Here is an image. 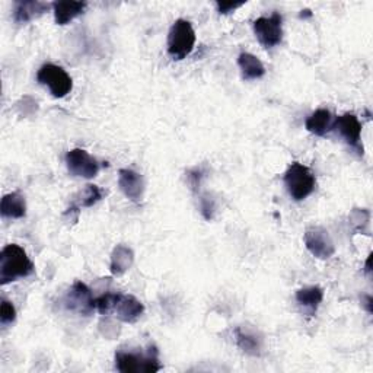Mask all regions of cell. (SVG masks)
Returning a JSON list of instances; mask_svg holds the SVG:
<instances>
[{
  "instance_id": "30bf717a",
  "label": "cell",
  "mask_w": 373,
  "mask_h": 373,
  "mask_svg": "<svg viewBox=\"0 0 373 373\" xmlns=\"http://www.w3.org/2000/svg\"><path fill=\"white\" fill-rule=\"evenodd\" d=\"M332 130H337L340 133L342 138L346 140V143L353 147L356 152H359V155L363 156V146L360 145L362 139V124L359 118L353 112H346L340 117H337L334 120Z\"/></svg>"
},
{
  "instance_id": "e0dca14e",
  "label": "cell",
  "mask_w": 373,
  "mask_h": 373,
  "mask_svg": "<svg viewBox=\"0 0 373 373\" xmlns=\"http://www.w3.org/2000/svg\"><path fill=\"white\" fill-rule=\"evenodd\" d=\"M0 213L6 219H22L27 216V203L25 197L15 191L3 196L0 203Z\"/></svg>"
},
{
  "instance_id": "ac0fdd59",
  "label": "cell",
  "mask_w": 373,
  "mask_h": 373,
  "mask_svg": "<svg viewBox=\"0 0 373 373\" xmlns=\"http://www.w3.org/2000/svg\"><path fill=\"white\" fill-rule=\"evenodd\" d=\"M322 299H324V291L319 286L303 287L296 292V302L305 311H308L309 315H314L318 311Z\"/></svg>"
},
{
  "instance_id": "484cf974",
  "label": "cell",
  "mask_w": 373,
  "mask_h": 373,
  "mask_svg": "<svg viewBox=\"0 0 373 373\" xmlns=\"http://www.w3.org/2000/svg\"><path fill=\"white\" fill-rule=\"evenodd\" d=\"M370 213L366 209H354L350 214V222L353 226H358V231L363 229L369 224Z\"/></svg>"
},
{
  "instance_id": "4fadbf2b",
  "label": "cell",
  "mask_w": 373,
  "mask_h": 373,
  "mask_svg": "<svg viewBox=\"0 0 373 373\" xmlns=\"http://www.w3.org/2000/svg\"><path fill=\"white\" fill-rule=\"evenodd\" d=\"M53 5L38 2V0H18L13 6V21L16 24H27L48 12Z\"/></svg>"
},
{
  "instance_id": "5b68a950",
  "label": "cell",
  "mask_w": 373,
  "mask_h": 373,
  "mask_svg": "<svg viewBox=\"0 0 373 373\" xmlns=\"http://www.w3.org/2000/svg\"><path fill=\"white\" fill-rule=\"evenodd\" d=\"M37 80L47 87L54 98H64L73 89V80L71 75L63 67L53 63H45L40 67Z\"/></svg>"
},
{
  "instance_id": "cb8c5ba5",
  "label": "cell",
  "mask_w": 373,
  "mask_h": 373,
  "mask_svg": "<svg viewBox=\"0 0 373 373\" xmlns=\"http://www.w3.org/2000/svg\"><path fill=\"white\" fill-rule=\"evenodd\" d=\"M117 293H105L95 299V311H98L101 315H110L112 314L114 302H115Z\"/></svg>"
},
{
  "instance_id": "7a4b0ae2",
  "label": "cell",
  "mask_w": 373,
  "mask_h": 373,
  "mask_svg": "<svg viewBox=\"0 0 373 373\" xmlns=\"http://www.w3.org/2000/svg\"><path fill=\"white\" fill-rule=\"evenodd\" d=\"M115 369L122 373H155L162 369L158 358L156 347H149L146 353L117 351Z\"/></svg>"
},
{
  "instance_id": "9c48e42d",
  "label": "cell",
  "mask_w": 373,
  "mask_h": 373,
  "mask_svg": "<svg viewBox=\"0 0 373 373\" xmlns=\"http://www.w3.org/2000/svg\"><path fill=\"white\" fill-rule=\"evenodd\" d=\"M66 308L79 315L88 316L95 311V299L89 287L83 281H75L64 298Z\"/></svg>"
},
{
  "instance_id": "d4e9b609",
  "label": "cell",
  "mask_w": 373,
  "mask_h": 373,
  "mask_svg": "<svg viewBox=\"0 0 373 373\" xmlns=\"http://www.w3.org/2000/svg\"><path fill=\"white\" fill-rule=\"evenodd\" d=\"M15 319H16V309L13 307V303L6 299H2V305H0V322H2V327H8Z\"/></svg>"
},
{
  "instance_id": "277c9868",
  "label": "cell",
  "mask_w": 373,
  "mask_h": 373,
  "mask_svg": "<svg viewBox=\"0 0 373 373\" xmlns=\"http://www.w3.org/2000/svg\"><path fill=\"white\" fill-rule=\"evenodd\" d=\"M284 185L287 193L295 200L302 201L312 194L316 185L315 175L308 166L293 162L284 174Z\"/></svg>"
},
{
  "instance_id": "7402d4cb",
  "label": "cell",
  "mask_w": 373,
  "mask_h": 373,
  "mask_svg": "<svg viewBox=\"0 0 373 373\" xmlns=\"http://www.w3.org/2000/svg\"><path fill=\"white\" fill-rule=\"evenodd\" d=\"M207 173L209 169L206 165H200V166H196L193 169H190V171H186V182H189L190 189L194 194H197L200 191V186L203 184V180H205L207 177Z\"/></svg>"
},
{
  "instance_id": "3957f363",
  "label": "cell",
  "mask_w": 373,
  "mask_h": 373,
  "mask_svg": "<svg viewBox=\"0 0 373 373\" xmlns=\"http://www.w3.org/2000/svg\"><path fill=\"white\" fill-rule=\"evenodd\" d=\"M196 45V31L191 22L177 20L168 34V54L174 60H182L193 53Z\"/></svg>"
},
{
  "instance_id": "4316f807",
  "label": "cell",
  "mask_w": 373,
  "mask_h": 373,
  "mask_svg": "<svg viewBox=\"0 0 373 373\" xmlns=\"http://www.w3.org/2000/svg\"><path fill=\"white\" fill-rule=\"evenodd\" d=\"M245 2H240V3H233V2H217L216 3V8H217V12L220 15H229L232 12H235L236 9H240L241 6H244Z\"/></svg>"
},
{
  "instance_id": "8fae6325",
  "label": "cell",
  "mask_w": 373,
  "mask_h": 373,
  "mask_svg": "<svg viewBox=\"0 0 373 373\" xmlns=\"http://www.w3.org/2000/svg\"><path fill=\"white\" fill-rule=\"evenodd\" d=\"M143 312L145 307L138 298L124 293L115 295L112 314H115V316L120 321L126 322V324H133V322H136L143 315Z\"/></svg>"
},
{
  "instance_id": "ba28073f",
  "label": "cell",
  "mask_w": 373,
  "mask_h": 373,
  "mask_svg": "<svg viewBox=\"0 0 373 373\" xmlns=\"http://www.w3.org/2000/svg\"><path fill=\"white\" fill-rule=\"evenodd\" d=\"M303 242L307 249L312 254L315 258L328 260L335 254V245L327 229L321 226L309 228L305 232Z\"/></svg>"
},
{
  "instance_id": "44dd1931",
  "label": "cell",
  "mask_w": 373,
  "mask_h": 373,
  "mask_svg": "<svg viewBox=\"0 0 373 373\" xmlns=\"http://www.w3.org/2000/svg\"><path fill=\"white\" fill-rule=\"evenodd\" d=\"M103 197H104V191L101 190L98 185L88 184V185H85V189L82 191H79L75 196V201H73L72 207H75L78 210H80L83 207H92Z\"/></svg>"
},
{
  "instance_id": "f1b7e54d",
  "label": "cell",
  "mask_w": 373,
  "mask_h": 373,
  "mask_svg": "<svg viewBox=\"0 0 373 373\" xmlns=\"http://www.w3.org/2000/svg\"><path fill=\"white\" fill-rule=\"evenodd\" d=\"M370 261H372V254H369V257H367V260H366V268H365V273H366V275H370V273H372Z\"/></svg>"
},
{
  "instance_id": "6da1fadb",
  "label": "cell",
  "mask_w": 373,
  "mask_h": 373,
  "mask_svg": "<svg viewBox=\"0 0 373 373\" xmlns=\"http://www.w3.org/2000/svg\"><path fill=\"white\" fill-rule=\"evenodd\" d=\"M32 273L34 264L25 249L18 244H9L0 252V284L2 286L28 277Z\"/></svg>"
},
{
  "instance_id": "2e32d148",
  "label": "cell",
  "mask_w": 373,
  "mask_h": 373,
  "mask_svg": "<svg viewBox=\"0 0 373 373\" xmlns=\"http://www.w3.org/2000/svg\"><path fill=\"white\" fill-rule=\"evenodd\" d=\"M305 127H307L309 133L319 136V138H324L334 127L332 114L326 108H319L307 118Z\"/></svg>"
},
{
  "instance_id": "ffe728a7",
  "label": "cell",
  "mask_w": 373,
  "mask_h": 373,
  "mask_svg": "<svg viewBox=\"0 0 373 373\" xmlns=\"http://www.w3.org/2000/svg\"><path fill=\"white\" fill-rule=\"evenodd\" d=\"M233 332H235L236 344H238V347L244 353H247L249 356H260L261 347H263V340L256 332L248 331L244 327H236Z\"/></svg>"
},
{
  "instance_id": "7c38bea8",
  "label": "cell",
  "mask_w": 373,
  "mask_h": 373,
  "mask_svg": "<svg viewBox=\"0 0 373 373\" xmlns=\"http://www.w3.org/2000/svg\"><path fill=\"white\" fill-rule=\"evenodd\" d=\"M118 186L122 193L133 203H139L143 198L146 184L143 177L133 171V169L123 168L118 171Z\"/></svg>"
},
{
  "instance_id": "83f0119b",
  "label": "cell",
  "mask_w": 373,
  "mask_h": 373,
  "mask_svg": "<svg viewBox=\"0 0 373 373\" xmlns=\"http://www.w3.org/2000/svg\"><path fill=\"white\" fill-rule=\"evenodd\" d=\"M362 303H363V307L366 308V311L369 312V314H372L373 312V307H372V296H363V300H362Z\"/></svg>"
},
{
  "instance_id": "5bb4252c",
  "label": "cell",
  "mask_w": 373,
  "mask_h": 373,
  "mask_svg": "<svg viewBox=\"0 0 373 373\" xmlns=\"http://www.w3.org/2000/svg\"><path fill=\"white\" fill-rule=\"evenodd\" d=\"M87 2H73V0H60V2L53 3L54 21L57 25H66L72 22L79 15H82L87 9Z\"/></svg>"
},
{
  "instance_id": "52a82bcc",
  "label": "cell",
  "mask_w": 373,
  "mask_h": 373,
  "mask_svg": "<svg viewBox=\"0 0 373 373\" xmlns=\"http://www.w3.org/2000/svg\"><path fill=\"white\" fill-rule=\"evenodd\" d=\"M66 166L73 177L92 180L99 173V162L91 156L85 149H72L66 155Z\"/></svg>"
},
{
  "instance_id": "603a6c76",
  "label": "cell",
  "mask_w": 373,
  "mask_h": 373,
  "mask_svg": "<svg viewBox=\"0 0 373 373\" xmlns=\"http://www.w3.org/2000/svg\"><path fill=\"white\" fill-rule=\"evenodd\" d=\"M198 198H200V212L203 217H205L207 222H210L216 213V200L209 193L201 194Z\"/></svg>"
},
{
  "instance_id": "d6986e66",
  "label": "cell",
  "mask_w": 373,
  "mask_h": 373,
  "mask_svg": "<svg viewBox=\"0 0 373 373\" xmlns=\"http://www.w3.org/2000/svg\"><path fill=\"white\" fill-rule=\"evenodd\" d=\"M238 66L244 80H257L265 75V67L261 60L251 53H241L238 57Z\"/></svg>"
},
{
  "instance_id": "9a60e30c",
  "label": "cell",
  "mask_w": 373,
  "mask_h": 373,
  "mask_svg": "<svg viewBox=\"0 0 373 373\" xmlns=\"http://www.w3.org/2000/svg\"><path fill=\"white\" fill-rule=\"evenodd\" d=\"M134 263V252L130 247L120 244L117 245L111 252V264L110 271L112 276H123L131 268Z\"/></svg>"
},
{
  "instance_id": "8992f818",
  "label": "cell",
  "mask_w": 373,
  "mask_h": 373,
  "mask_svg": "<svg viewBox=\"0 0 373 373\" xmlns=\"http://www.w3.org/2000/svg\"><path fill=\"white\" fill-rule=\"evenodd\" d=\"M254 34L264 48H273L283 38V18L279 12L270 16H261L252 24Z\"/></svg>"
}]
</instances>
